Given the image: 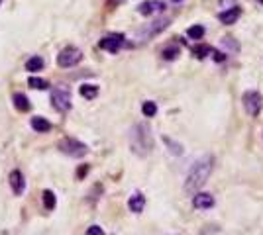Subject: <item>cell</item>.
Instances as JSON below:
<instances>
[{
	"label": "cell",
	"instance_id": "1",
	"mask_svg": "<svg viewBox=\"0 0 263 235\" xmlns=\"http://www.w3.org/2000/svg\"><path fill=\"white\" fill-rule=\"evenodd\" d=\"M212 169H214V157L212 155H204L198 161H195L193 167L187 173V178H185V192L195 194L197 190H200L206 184Z\"/></svg>",
	"mask_w": 263,
	"mask_h": 235
},
{
	"label": "cell",
	"instance_id": "2",
	"mask_svg": "<svg viewBox=\"0 0 263 235\" xmlns=\"http://www.w3.org/2000/svg\"><path fill=\"white\" fill-rule=\"evenodd\" d=\"M130 149L138 157H148L153 151V136L148 124H136L130 130Z\"/></svg>",
	"mask_w": 263,
	"mask_h": 235
},
{
	"label": "cell",
	"instance_id": "3",
	"mask_svg": "<svg viewBox=\"0 0 263 235\" xmlns=\"http://www.w3.org/2000/svg\"><path fill=\"white\" fill-rule=\"evenodd\" d=\"M59 149H61V153H65L69 157H75V159H81V157H85L88 153V147L85 143H81L79 139H75V137L61 139L59 141Z\"/></svg>",
	"mask_w": 263,
	"mask_h": 235
},
{
	"label": "cell",
	"instance_id": "4",
	"mask_svg": "<svg viewBox=\"0 0 263 235\" xmlns=\"http://www.w3.org/2000/svg\"><path fill=\"white\" fill-rule=\"evenodd\" d=\"M51 104L57 112H67L71 110V90L67 86H55L51 90Z\"/></svg>",
	"mask_w": 263,
	"mask_h": 235
},
{
	"label": "cell",
	"instance_id": "5",
	"mask_svg": "<svg viewBox=\"0 0 263 235\" xmlns=\"http://www.w3.org/2000/svg\"><path fill=\"white\" fill-rule=\"evenodd\" d=\"M241 102H243L245 112H247L251 118H255V116L261 112L263 96H261V92H257V90H245L243 96H241Z\"/></svg>",
	"mask_w": 263,
	"mask_h": 235
},
{
	"label": "cell",
	"instance_id": "6",
	"mask_svg": "<svg viewBox=\"0 0 263 235\" xmlns=\"http://www.w3.org/2000/svg\"><path fill=\"white\" fill-rule=\"evenodd\" d=\"M81 59H83V51H81L79 47L69 45V47H65V49L57 55V65H59V67H63V69H69V67L79 65V63H81Z\"/></svg>",
	"mask_w": 263,
	"mask_h": 235
},
{
	"label": "cell",
	"instance_id": "7",
	"mask_svg": "<svg viewBox=\"0 0 263 235\" xmlns=\"http://www.w3.org/2000/svg\"><path fill=\"white\" fill-rule=\"evenodd\" d=\"M167 26H169V18H157V20H153L152 24H148L146 28H142L138 32V39H142V41L152 39L153 36H157L159 32H163Z\"/></svg>",
	"mask_w": 263,
	"mask_h": 235
},
{
	"label": "cell",
	"instance_id": "8",
	"mask_svg": "<svg viewBox=\"0 0 263 235\" xmlns=\"http://www.w3.org/2000/svg\"><path fill=\"white\" fill-rule=\"evenodd\" d=\"M128 43H126V38L122 34H110V36H106V38H102L98 41V47L104 49V51H108V53H118Z\"/></svg>",
	"mask_w": 263,
	"mask_h": 235
},
{
	"label": "cell",
	"instance_id": "9",
	"mask_svg": "<svg viewBox=\"0 0 263 235\" xmlns=\"http://www.w3.org/2000/svg\"><path fill=\"white\" fill-rule=\"evenodd\" d=\"M165 8H167V4L163 0H146V2H142L138 6V12L142 16H153L157 12H165Z\"/></svg>",
	"mask_w": 263,
	"mask_h": 235
},
{
	"label": "cell",
	"instance_id": "10",
	"mask_svg": "<svg viewBox=\"0 0 263 235\" xmlns=\"http://www.w3.org/2000/svg\"><path fill=\"white\" fill-rule=\"evenodd\" d=\"M240 16H241V8H240V6H232V8L222 10V12L218 14V20H220L222 24H226V26H232V24L238 22Z\"/></svg>",
	"mask_w": 263,
	"mask_h": 235
},
{
	"label": "cell",
	"instance_id": "11",
	"mask_svg": "<svg viewBox=\"0 0 263 235\" xmlns=\"http://www.w3.org/2000/svg\"><path fill=\"white\" fill-rule=\"evenodd\" d=\"M214 204H216L214 196H212V194H206V192L195 194V198H193V206H195L197 210H210Z\"/></svg>",
	"mask_w": 263,
	"mask_h": 235
},
{
	"label": "cell",
	"instance_id": "12",
	"mask_svg": "<svg viewBox=\"0 0 263 235\" xmlns=\"http://www.w3.org/2000/svg\"><path fill=\"white\" fill-rule=\"evenodd\" d=\"M10 186H12V190H14V194H16V196L24 194V190H26V180H24V175H22L18 169L10 173Z\"/></svg>",
	"mask_w": 263,
	"mask_h": 235
},
{
	"label": "cell",
	"instance_id": "13",
	"mask_svg": "<svg viewBox=\"0 0 263 235\" xmlns=\"http://www.w3.org/2000/svg\"><path fill=\"white\" fill-rule=\"evenodd\" d=\"M144 206H146V196L142 192H134L128 200V208L134 212V214H142L144 212Z\"/></svg>",
	"mask_w": 263,
	"mask_h": 235
},
{
	"label": "cell",
	"instance_id": "14",
	"mask_svg": "<svg viewBox=\"0 0 263 235\" xmlns=\"http://www.w3.org/2000/svg\"><path fill=\"white\" fill-rule=\"evenodd\" d=\"M12 100H14L16 110H20V112H28V110L32 108V104H30V100H28V96H26L24 92H16Z\"/></svg>",
	"mask_w": 263,
	"mask_h": 235
},
{
	"label": "cell",
	"instance_id": "15",
	"mask_svg": "<svg viewBox=\"0 0 263 235\" xmlns=\"http://www.w3.org/2000/svg\"><path fill=\"white\" fill-rule=\"evenodd\" d=\"M32 128H34L38 134H45V132H49V130H51V124L45 120V118L36 116V118H32Z\"/></svg>",
	"mask_w": 263,
	"mask_h": 235
},
{
	"label": "cell",
	"instance_id": "16",
	"mask_svg": "<svg viewBox=\"0 0 263 235\" xmlns=\"http://www.w3.org/2000/svg\"><path fill=\"white\" fill-rule=\"evenodd\" d=\"M44 65H45V61H44L42 57L34 55V57H30V59L26 61V71L36 73V71H42V69H44Z\"/></svg>",
	"mask_w": 263,
	"mask_h": 235
},
{
	"label": "cell",
	"instance_id": "17",
	"mask_svg": "<svg viewBox=\"0 0 263 235\" xmlns=\"http://www.w3.org/2000/svg\"><path fill=\"white\" fill-rule=\"evenodd\" d=\"M79 92H81L83 98L92 100V98H96V94H98V86H96V84H83V86L79 88Z\"/></svg>",
	"mask_w": 263,
	"mask_h": 235
},
{
	"label": "cell",
	"instance_id": "18",
	"mask_svg": "<svg viewBox=\"0 0 263 235\" xmlns=\"http://www.w3.org/2000/svg\"><path fill=\"white\" fill-rule=\"evenodd\" d=\"M161 55H163L165 61H173V59H177V57L181 55V49H179L177 45H169V47H165V49L161 51Z\"/></svg>",
	"mask_w": 263,
	"mask_h": 235
},
{
	"label": "cell",
	"instance_id": "19",
	"mask_svg": "<svg viewBox=\"0 0 263 235\" xmlns=\"http://www.w3.org/2000/svg\"><path fill=\"white\" fill-rule=\"evenodd\" d=\"M187 36H189L191 39H202V38H204V28L198 26V24H195V26H191V28L187 30Z\"/></svg>",
	"mask_w": 263,
	"mask_h": 235
},
{
	"label": "cell",
	"instance_id": "20",
	"mask_svg": "<svg viewBox=\"0 0 263 235\" xmlns=\"http://www.w3.org/2000/svg\"><path fill=\"white\" fill-rule=\"evenodd\" d=\"M163 141H165V145L169 147V151L173 153V155H183V145L181 143H177V141H173L171 137H163Z\"/></svg>",
	"mask_w": 263,
	"mask_h": 235
},
{
	"label": "cell",
	"instance_id": "21",
	"mask_svg": "<svg viewBox=\"0 0 263 235\" xmlns=\"http://www.w3.org/2000/svg\"><path fill=\"white\" fill-rule=\"evenodd\" d=\"M142 112H144V116L153 118V116L157 114V104H155V102H152V100H148V102H144V104H142Z\"/></svg>",
	"mask_w": 263,
	"mask_h": 235
},
{
	"label": "cell",
	"instance_id": "22",
	"mask_svg": "<svg viewBox=\"0 0 263 235\" xmlns=\"http://www.w3.org/2000/svg\"><path fill=\"white\" fill-rule=\"evenodd\" d=\"M212 51H214V49H212L210 45H197V47H193V53H195L198 59H204V57H208Z\"/></svg>",
	"mask_w": 263,
	"mask_h": 235
},
{
	"label": "cell",
	"instance_id": "23",
	"mask_svg": "<svg viewBox=\"0 0 263 235\" xmlns=\"http://www.w3.org/2000/svg\"><path fill=\"white\" fill-rule=\"evenodd\" d=\"M55 204H57L55 194H53L51 190H44V206H45L47 210H53V208H55Z\"/></svg>",
	"mask_w": 263,
	"mask_h": 235
},
{
	"label": "cell",
	"instance_id": "24",
	"mask_svg": "<svg viewBox=\"0 0 263 235\" xmlns=\"http://www.w3.org/2000/svg\"><path fill=\"white\" fill-rule=\"evenodd\" d=\"M28 84H30L32 88H36V90H45V88L49 86V84H47V80H44V78H38V77H30Z\"/></svg>",
	"mask_w": 263,
	"mask_h": 235
},
{
	"label": "cell",
	"instance_id": "25",
	"mask_svg": "<svg viewBox=\"0 0 263 235\" xmlns=\"http://www.w3.org/2000/svg\"><path fill=\"white\" fill-rule=\"evenodd\" d=\"M87 235H104V231H102L100 225H90V227L87 229Z\"/></svg>",
	"mask_w": 263,
	"mask_h": 235
},
{
	"label": "cell",
	"instance_id": "26",
	"mask_svg": "<svg viewBox=\"0 0 263 235\" xmlns=\"http://www.w3.org/2000/svg\"><path fill=\"white\" fill-rule=\"evenodd\" d=\"M212 53H214V59H216V61H218V63H220V61H224V59H226V53H222V51H212Z\"/></svg>",
	"mask_w": 263,
	"mask_h": 235
},
{
	"label": "cell",
	"instance_id": "27",
	"mask_svg": "<svg viewBox=\"0 0 263 235\" xmlns=\"http://www.w3.org/2000/svg\"><path fill=\"white\" fill-rule=\"evenodd\" d=\"M122 2H124V0H110L108 4H110V6H114V4H122Z\"/></svg>",
	"mask_w": 263,
	"mask_h": 235
},
{
	"label": "cell",
	"instance_id": "28",
	"mask_svg": "<svg viewBox=\"0 0 263 235\" xmlns=\"http://www.w3.org/2000/svg\"><path fill=\"white\" fill-rule=\"evenodd\" d=\"M77 175H79V176H83V175H87V167H83V169H81V171H79Z\"/></svg>",
	"mask_w": 263,
	"mask_h": 235
},
{
	"label": "cell",
	"instance_id": "29",
	"mask_svg": "<svg viewBox=\"0 0 263 235\" xmlns=\"http://www.w3.org/2000/svg\"><path fill=\"white\" fill-rule=\"evenodd\" d=\"M171 2H175V4H179V2H183V0H171Z\"/></svg>",
	"mask_w": 263,
	"mask_h": 235
},
{
	"label": "cell",
	"instance_id": "30",
	"mask_svg": "<svg viewBox=\"0 0 263 235\" xmlns=\"http://www.w3.org/2000/svg\"><path fill=\"white\" fill-rule=\"evenodd\" d=\"M257 2H261V4H263V0H257Z\"/></svg>",
	"mask_w": 263,
	"mask_h": 235
},
{
	"label": "cell",
	"instance_id": "31",
	"mask_svg": "<svg viewBox=\"0 0 263 235\" xmlns=\"http://www.w3.org/2000/svg\"><path fill=\"white\" fill-rule=\"evenodd\" d=\"M0 4H2V0H0Z\"/></svg>",
	"mask_w": 263,
	"mask_h": 235
}]
</instances>
